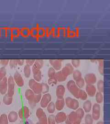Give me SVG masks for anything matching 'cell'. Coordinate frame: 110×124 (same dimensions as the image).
Returning a JSON list of instances; mask_svg holds the SVG:
<instances>
[{"label":"cell","instance_id":"23","mask_svg":"<svg viewBox=\"0 0 110 124\" xmlns=\"http://www.w3.org/2000/svg\"><path fill=\"white\" fill-rule=\"evenodd\" d=\"M31 71L30 67L26 65L24 66V70H23V73H24L25 77L27 78H29L31 75Z\"/></svg>","mask_w":110,"mask_h":124},{"label":"cell","instance_id":"18","mask_svg":"<svg viewBox=\"0 0 110 124\" xmlns=\"http://www.w3.org/2000/svg\"><path fill=\"white\" fill-rule=\"evenodd\" d=\"M18 116V114L16 112L12 111L9 114L7 118L8 119V120L10 122L12 123L15 122L17 120Z\"/></svg>","mask_w":110,"mask_h":124},{"label":"cell","instance_id":"22","mask_svg":"<svg viewBox=\"0 0 110 124\" xmlns=\"http://www.w3.org/2000/svg\"><path fill=\"white\" fill-rule=\"evenodd\" d=\"M92 104L89 100L86 101L83 104V108L84 110L86 112H89L91 109Z\"/></svg>","mask_w":110,"mask_h":124},{"label":"cell","instance_id":"2","mask_svg":"<svg viewBox=\"0 0 110 124\" xmlns=\"http://www.w3.org/2000/svg\"><path fill=\"white\" fill-rule=\"evenodd\" d=\"M29 85L30 90L36 94H41L42 93V84L36 81L33 79H31L29 82Z\"/></svg>","mask_w":110,"mask_h":124},{"label":"cell","instance_id":"40","mask_svg":"<svg viewBox=\"0 0 110 124\" xmlns=\"http://www.w3.org/2000/svg\"><path fill=\"white\" fill-rule=\"evenodd\" d=\"M18 65L19 66H22L24 62V60L22 59H18Z\"/></svg>","mask_w":110,"mask_h":124},{"label":"cell","instance_id":"27","mask_svg":"<svg viewBox=\"0 0 110 124\" xmlns=\"http://www.w3.org/2000/svg\"><path fill=\"white\" fill-rule=\"evenodd\" d=\"M0 124H8V118L5 114H2L0 117Z\"/></svg>","mask_w":110,"mask_h":124},{"label":"cell","instance_id":"30","mask_svg":"<svg viewBox=\"0 0 110 124\" xmlns=\"http://www.w3.org/2000/svg\"><path fill=\"white\" fill-rule=\"evenodd\" d=\"M97 88L99 92L103 93L104 91V82L102 80H100L97 83Z\"/></svg>","mask_w":110,"mask_h":124},{"label":"cell","instance_id":"17","mask_svg":"<svg viewBox=\"0 0 110 124\" xmlns=\"http://www.w3.org/2000/svg\"><path fill=\"white\" fill-rule=\"evenodd\" d=\"M65 104V101L63 98H58L57 100L56 101L55 104V107L57 108L58 110H62Z\"/></svg>","mask_w":110,"mask_h":124},{"label":"cell","instance_id":"38","mask_svg":"<svg viewBox=\"0 0 110 124\" xmlns=\"http://www.w3.org/2000/svg\"><path fill=\"white\" fill-rule=\"evenodd\" d=\"M9 60L8 59H0V64L3 66H7L9 63Z\"/></svg>","mask_w":110,"mask_h":124},{"label":"cell","instance_id":"35","mask_svg":"<svg viewBox=\"0 0 110 124\" xmlns=\"http://www.w3.org/2000/svg\"><path fill=\"white\" fill-rule=\"evenodd\" d=\"M71 63V64L73 68H77L80 65V61L78 59H73L72 60Z\"/></svg>","mask_w":110,"mask_h":124},{"label":"cell","instance_id":"37","mask_svg":"<svg viewBox=\"0 0 110 124\" xmlns=\"http://www.w3.org/2000/svg\"><path fill=\"white\" fill-rule=\"evenodd\" d=\"M57 82V81L55 79V77L49 78L48 80V84L50 85H56Z\"/></svg>","mask_w":110,"mask_h":124},{"label":"cell","instance_id":"36","mask_svg":"<svg viewBox=\"0 0 110 124\" xmlns=\"http://www.w3.org/2000/svg\"><path fill=\"white\" fill-rule=\"evenodd\" d=\"M55 70L52 67L49 68L48 71V75L49 78L55 77Z\"/></svg>","mask_w":110,"mask_h":124},{"label":"cell","instance_id":"26","mask_svg":"<svg viewBox=\"0 0 110 124\" xmlns=\"http://www.w3.org/2000/svg\"><path fill=\"white\" fill-rule=\"evenodd\" d=\"M98 70L101 74L104 73V61L103 60H98Z\"/></svg>","mask_w":110,"mask_h":124},{"label":"cell","instance_id":"41","mask_svg":"<svg viewBox=\"0 0 110 124\" xmlns=\"http://www.w3.org/2000/svg\"></svg>","mask_w":110,"mask_h":124},{"label":"cell","instance_id":"12","mask_svg":"<svg viewBox=\"0 0 110 124\" xmlns=\"http://www.w3.org/2000/svg\"><path fill=\"white\" fill-rule=\"evenodd\" d=\"M96 92L95 87L93 85H87L86 87V93L90 97H94Z\"/></svg>","mask_w":110,"mask_h":124},{"label":"cell","instance_id":"6","mask_svg":"<svg viewBox=\"0 0 110 124\" xmlns=\"http://www.w3.org/2000/svg\"><path fill=\"white\" fill-rule=\"evenodd\" d=\"M84 81L87 85L95 84L97 80L96 75L93 73H89L85 75L84 77Z\"/></svg>","mask_w":110,"mask_h":124},{"label":"cell","instance_id":"39","mask_svg":"<svg viewBox=\"0 0 110 124\" xmlns=\"http://www.w3.org/2000/svg\"><path fill=\"white\" fill-rule=\"evenodd\" d=\"M35 60L34 59H27L26 60V65L29 66H33L35 62Z\"/></svg>","mask_w":110,"mask_h":124},{"label":"cell","instance_id":"34","mask_svg":"<svg viewBox=\"0 0 110 124\" xmlns=\"http://www.w3.org/2000/svg\"><path fill=\"white\" fill-rule=\"evenodd\" d=\"M41 84L42 86V93H44V94L48 93L49 91V87L48 85L45 83H42Z\"/></svg>","mask_w":110,"mask_h":124},{"label":"cell","instance_id":"8","mask_svg":"<svg viewBox=\"0 0 110 124\" xmlns=\"http://www.w3.org/2000/svg\"><path fill=\"white\" fill-rule=\"evenodd\" d=\"M7 91V79L4 77L0 81V93L5 95Z\"/></svg>","mask_w":110,"mask_h":124},{"label":"cell","instance_id":"31","mask_svg":"<svg viewBox=\"0 0 110 124\" xmlns=\"http://www.w3.org/2000/svg\"><path fill=\"white\" fill-rule=\"evenodd\" d=\"M7 74V71L4 67L0 68V81L6 77Z\"/></svg>","mask_w":110,"mask_h":124},{"label":"cell","instance_id":"1","mask_svg":"<svg viewBox=\"0 0 110 124\" xmlns=\"http://www.w3.org/2000/svg\"><path fill=\"white\" fill-rule=\"evenodd\" d=\"M25 97L28 101L29 104L31 106H35L41 98V94H36L30 89H28L25 93Z\"/></svg>","mask_w":110,"mask_h":124},{"label":"cell","instance_id":"13","mask_svg":"<svg viewBox=\"0 0 110 124\" xmlns=\"http://www.w3.org/2000/svg\"><path fill=\"white\" fill-rule=\"evenodd\" d=\"M33 80L37 82H39L41 80V71L40 70L36 69L32 67Z\"/></svg>","mask_w":110,"mask_h":124},{"label":"cell","instance_id":"28","mask_svg":"<svg viewBox=\"0 0 110 124\" xmlns=\"http://www.w3.org/2000/svg\"><path fill=\"white\" fill-rule=\"evenodd\" d=\"M96 101L98 103H102L103 101V96L101 93L98 92L96 94L95 96Z\"/></svg>","mask_w":110,"mask_h":124},{"label":"cell","instance_id":"25","mask_svg":"<svg viewBox=\"0 0 110 124\" xmlns=\"http://www.w3.org/2000/svg\"><path fill=\"white\" fill-rule=\"evenodd\" d=\"M87 94L86 93L82 90H80L78 93V98H80L83 100H85L87 98Z\"/></svg>","mask_w":110,"mask_h":124},{"label":"cell","instance_id":"11","mask_svg":"<svg viewBox=\"0 0 110 124\" xmlns=\"http://www.w3.org/2000/svg\"><path fill=\"white\" fill-rule=\"evenodd\" d=\"M13 80L14 82L19 87H22L24 85V81L21 74L18 72L15 73L13 75Z\"/></svg>","mask_w":110,"mask_h":124},{"label":"cell","instance_id":"32","mask_svg":"<svg viewBox=\"0 0 110 124\" xmlns=\"http://www.w3.org/2000/svg\"><path fill=\"white\" fill-rule=\"evenodd\" d=\"M55 105L53 102L49 103L47 105V110L50 113H53L55 111Z\"/></svg>","mask_w":110,"mask_h":124},{"label":"cell","instance_id":"16","mask_svg":"<svg viewBox=\"0 0 110 124\" xmlns=\"http://www.w3.org/2000/svg\"><path fill=\"white\" fill-rule=\"evenodd\" d=\"M19 113V116L21 118H27L29 116V108L27 107H23L20 110Z\"/></svg>","mask_w":110,"mask_h":124},{"label":"cell","instance_id":"15","mask_svg":"<svg viewBox=\"0 0 110 124\" xmlns=\"http://www.w3.org/2000/svg\"><path fill=\"white\" fill-rule=\"evenodd\" d=\"M55 77L57 81L63 82L66 81L67 77L65 76L61 71H59L55 73Z\"/></svg>","mask_w":110,"mask_h":124},{"label":"cell","instance_id":"20","mask_svg":"<svg viewBox=\"0 0 110 124\" xmlns=\"http://www.w3.org/2000/svg\"><path fill=\"white\" fill-rule=\"evenodd\" d=\"M3 102L6 105H10L12 102V97L8 95L7 94H5L3 97Z\"/></svg>","mask_w":110,"mask_h":124},{"label":"cell","instance_id":"19","mask_svg":"<svg viewBox=\"0 0 110 124\" xmlns=\"http://www.w3.org/2000/svg\"><path fill=\"white\" fill-rule=\"evenodd\" d=\"M44 61L42 60H40V59L36 60L35 61L32 67L36 69L40 70V69L43 67L44 65Z\"/></svg>","mask_w":110,"mask_h":124},{"label":"cell","instance_id":"33","mask_svg":"<svg viewBox=\"0 0 110 124\" xmlns=\"http://www.w3.org/2000/svg\"><path fill=\"white\" fill-rule=\"evenodd\" d=\"M9 66L11 69H13L18 65V59H12L9 60Z\"/></svg>","mask_w":110,"mask_h":124},{"label":"cell","instance_id":"14","mask_svg":"<svg viewBox=\"0 0 110 124\" xmlns=\"http://www.w3.org/2000/svg\"><path fill=\"white\" fill-rule=\"evenodd\" d=\"M65 92V89L63 85H59L56 88V96L58 98H63Z\"/></svg>","mask_w":110,"mask_h":124},{"label":"cell","instance_id":"4","mask_svg":"<svg viewBox=\"0 0 110 124\" xmlns=\"http://www.w3.org/2000/svg\"><path fill=\"white\" fill-rule=\"evenodd\" d=\"M15 82L13 77L10 76L7 80V94L12 97L14 93Z\"/></svg>","mask_w":110,"mask_h":124},{"label":"cell","instance_id":"24","mask_svg":"<svg viewBox=\"0 0 110 124\" xmlns=\"http://www.w3.org/2000/svg\"><path fill=\"white\" fill-rule=\"evenodd\" d=\"M73 79L75 81L82 78V74L78 70H74L73 73Z\"/></svg>","mask_w":110,"mask_h":124},{"label":"cell","instance_id":"7","mask_svg":"<svg viewBox=\"0 0 110 124\" xmlns=\"http://www.w3.org/2000/svg\"><path fill=\"white\" fill-rule=\"evenodd\" d=\"M62 60L60 59H52L49 60V62L52 68L55 71H59L62 68Z\"/></svg>","mask_w":110,"mask_h":124},{"label":"cell","instance_id":"10","mask_svg":"<svg viewBox=\"0 0 110 124\" xmlns=\"http://www.w3.org/2000/svg\"><path fill=\"white\" fill-rule=\"evenodd\" d=\"M51 97L49 93L45 94L43 95L42 97L41 98L40 104L42 107L45 108L50 103L51 101Z\"/></svg>","mask_w":110,"mask_h":124},{"label":"cell","instance_id":"29","mask_svg":"<svg viewBox=\"0 0 110 124\" xmlns=\"http://www.w3.org/2000/svg\"><path fill=\"white\" fill-rule=\"evenodd\" d=\"M76 84L77 85V86L80 89V88H82L85 85V81L84 80L83 78H81L80 79L76 81Z\"/></svg>","mask_w":110,"mask_h":124},{"label":"cell","instance_id":"3","mask_svg":"<svg viewBox=\"0 0 110 124\" xmlns=\"http://www.w3.org/2000/svg\"><path fill=\"white\" fill-rule=\"evenodd\" d=\"M67 88L74 97L78 98V93L80 89L77 86L75 82L73 81H70L67 84Z\"/></svg>","mask_w":110,"mask_h":124},{"label":"cell","instance_id":"5","mask_svg":"<svg viewBox=\"0 0 110 124\" xmlns=\"http://www.w3.org/2000/svg\"><path fill=\"white\" fill-rule=\"evenodd\" d=\"M65 102L67 106L72 109H76L79 106V103L77 100L70 97L66 98Z\"/></svg>","mask_w":110,"mask_h":124},{"label":"cell","instance_id":"9","mask_svg":"<svg viewBox=\"0 0 110 124\" xmlns=\"http://www.w3.org/2000/svg\"><path fill=\"white\" fill-rule=\"evenodd\" d=\"M74 70V68L72 64L70 63H67L61 71L65 76L67 77L68 75L73 74Z\"/></svg>","mask_w":110,"mask_h":124},{"label":"cell","instance_id":"21","mask_svg":"<svg viewBox=\"0 0 110 124\" xmlns=\"http://www.w3.org/2000/svg\"><path fill=\"white\" fill-rule=\"evenodd\" d=\"M100 107L98 103L95 104L93 107V113H96L95 116L96 117H98V118H99V113H100Z\"/></svg>","mask_w":110,"mask_h":124}]
</instances>
